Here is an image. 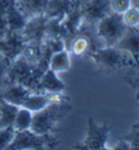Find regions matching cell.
Wrapping results in <instances>:
<instances>
[{"instance_id": "cell-9", "label": "cell", "mask_w": 139, "mask_h": 150, "mask_svg": "<svg viewBox=\"0 0 139 150\" xmlns=\"http://www.w3.org/2000/svg\"><path fill=\"white\" fill-rule=\"evenodd\" d=\"M136 27H127V30L121 38L115 47L134 58L136 63L138 64V57H139V32L135 30Z\"/></svg>"}, {"instance_id": "cell-6", "label": "cell", "mask_w": 139, "mask_h": 150, "mask_svg": "<svg viewBox=\"0 0 139 150\" xmlns=\"http://www.w3.org/2000/svg\"><path fill=\"white\" fill-rule=\"evenodd\" d=\"M84 21L96 23L111 13L109 0H88L79 8Z\"/></svg>"}, {"instance_id": "cell-11", "label": "cell", "mask_w": 139, "mask_h": 150, "mask_svg": "<svg viewBox=\"0 0 139 150\" xmlns=\"http://www.w3.org/2000/svg\"><path fill=\"white\" fill-rule=\"evenodd\" d=\"M7 21L9 33H21L28 20L19 11L14 0H10L7 6Z\"/></svg>"}, {"instance_id": "cell-19", "label": "cell", "mask_w": 139, "mask_h": 150, "mask_svg": "<svg viewBox=\"0 0 139 150\" xmlns=\"http://www.w3.org/2000/svg\"><path fill=\"white\" fill-rule=\"evenodd\" d=\"M16 131L13 126L0 128V149H8L14 138Z\"/></svg>"}, {"instance_id": "cell-20", "label": "cell", "mask_w": 139, "mask_h": 150, "mask_svg": "<svg viewBox=\"0 0 139 150\" xmlns=\"http://www.w3.org/2000/svg\"><path fill=\"white\" fill-rule=\"evenodd\" d=\"M109 2L111 11L119 14H123L132 7L131 0H109Z\"/></svg>"}, {"instance_id": "cell-10", "label": "cell", "mask_w": 139, "mask_h": 150, "mask_svg": "<svg viewBox=\"0 0 139 150\" xmlns=\"http://www.w3.org/2000/svg\"><path fill=\"white\" fill-rule=\"evenodd\" d=\"M38 87H40L44 93H62L66 86L61 81L54 71L51 69H46L38 79Z\"/></svg>"}, {"instance_id": "cell-7", "label": "cell", "mask_w": 139, "mask_h": 150, "mask_svg": "<svg viewBox=\"0 0 139 150\" xmlns=\"http://www.w3.org/2000/svg\"><path fill=\"white\" fill-rule=\"evenodd\" d=\"M30 94H33V91L24 84L13 83V84H9L0 93V98L4 101L10 102L12 105L22 107L24 101L28 98Z\"/></svg>"}, {"instance_id": "cell-16", "label": "cell", "mask_w": 139, "mask_h": 150, "mask_svg": "<svg viewBox=\"0 0 139 150\" xmlns=\"http://www.w3.org/2000/svg\"><path fill=\"white\" fill-rule=\"evenodd\" d=\"M11 59L0 52V93L9 85L8 83V70L11 63Z\"/></svg>"}, {"instance_id": "cell-21", "label": "cell", "mask_w": 139, "mask_h": 150, "mask_svg": "<svg viewBox=\"0 0 139 150\" xmlns=\"http://www.w3.org/2000/svg\"><path fill=\"white\" fill-rule=\"evenodd\" d=\"M138 65H139V57H138Z\"/></svg>"}, {"instance_id": "cell-2", "label": "cell", "mask_w": 139, "mask_h": 150, "mask_svg": "<svg viewBox=\"0 0 139 150\" xmlns=\"http://www.w3.org/2000/svg\"><path fill=\"white\" fill-rule=\"evenodd\" d=\"M122 14L111 12L96 23V35L103 44V47H113L123 37L127 30Z\"/></svg>"}, {"instance_id": "cell-12", "label": "cell", "mask_w": 139, "mask_h": 150, "mask_svg": "<svg viewBox=\"0 0 139 150\" xmlns=\"http://www.w3.org/2000/svg\"><path fill=\"white\" fill-rule=\"evenodd\" d=\"M48 68L51 69L56 73L68 71L71 68L70 52L66 49H62L60 51L51 53L48 61Z\"/></svg>"}, {"instance_id": "cell-8", "label": "cell", "mask_w": 139, "mask_h": 150, "mask_svg": "<svg viewBox=\"0 0 139 150\" xmlns=\"http://www.w3.org/2000/svg\"><path fill=\"white\" fill-rule=\"evenodd\" d=\"M50 0H14L19 11L27 20L45 15Z\"/></svg>"}, {"instance_id": "cell-18", "label": "cell", "mask_w": 139, "mask_h": 150, "mask_svg": "<svg viewBox=\"0 0 139 150\" xmlns=\"http://www.w3.org/2000/svg\"><path fill=\"white\" fill-rule=\"evenodd\" d=\"M123 21L128 27L139 26V8L131 7L127 11L122 14Z\"/></svg>"}, {"instance_id": "cell-14", "label": "cell", "mask_w": 139, "mask_h": 150, "mask_svg": "<svg viewBox=\"0 0 139 150\" xmlns=\"http://www.w3.org/2000/svg\"><path fill=\"white\" fill-rule=\"evenodd\" d=\"M89 38L85 35H77L71 38V41L68 44V48L66 49L68 52L74 56H82L89 48Z\"/></svg>"}, {"instance_id": "cell-15", "label": "cell", "mask_w": 139, "mask_h": 150, "mask_svg": "<svg viewBox=\"0 0 139 150\" xmlns=\"http://www.w3.org/2000/svg\"><path fill=\"white\" fill-rule=\"evenodd\" d=\"M32 120H33V112L26 108L20 107L13 122V127L16 132L30 129Z\"/></svg>"}, {"instance_id": "cell-17", "label": "cell", "mask_w": 139, "mask_h": 150, "mask_svg": "<svg viewBox=\"0 0 139 150\" xmlns=\"http://www.w3.org/2000/svg\"><path fill=\"white\" fill-rule=\"evenodd\" d=\"M10 0H0V39H4L10 34L7 21V6Z\"/></svg>"}, {"instance_id": "cell-4", "label": "cell", "mask_w": 139, "mask_h": 150, "mask_svg": "<svg viewBox=\"0 0 139 150\" xmlns=\"http://www.w3.org/2000/svg\"><path fill=\"white\" fill-rule=\"evenodd\" d=\"M49 139L50 134L39 135L30 129L19 131L15 133L14 138L8 149H46L50 147Z\"/></svg>"}, {"instance_id": "cell-13", "label": "cell", "mask_w": 139, "mask_h": 150, "mask_svg": "<svg viewBox=\"0 0 139 150\" xmlns=\"http://www.w3.org/2000/svg\"><path fill=\"white\" fill-rule=\"evenodd\" d=\"M20 107L7 102L0 98V128L13 126V122Z\"/></svg>"}, {"instance_id": "cell-5", "label": "cell", "mask_w": 139, "mask_h": 150, "mask_svg": "<svg viewBox=\"0 0 139 150\" xmlns=\"http://www.w3.org/2000/svg\"><path fill=\"white\" fill-rule=\"evenodd\" d=\"M109 131L110 127L107 124L97 125L92 119H89L88 132L82 147L86 149H107Z\"/></svg>"}, {"instance_id": "cell-3", "label": "cell", "mask_w": 139, "mask_h": 150, "mask_svg": "<svg viewBox=\"0 0 139 150\" xmlns=\"http://www.w3.org/2000/svg\"><path fill=\"white\" fill-rule=\"evenodd\" d=\"M90 58L96 63L102 65L103 68L110 69H120L125 65L133 64L136 61L134 60L131 54L125 52L123 50L113 47H101L96 49L90 54ZM137 64V63H136Z\"/></svg>"}, {"instance_id": "cell-1", "label": "cell", "mask_w": 139, "mask_h": 150, "mask_svg": "<svg viewBox=\"0 0 139 150\" xmlns=\"http://www.w3.org/2000/svg\"><path fill=\"white\" fill-rule=\"evenodd\" d=\"M66 102H53L44 109L33 113V120L30 124V131L39 135H48L53 131L62 116L68 112Z\"/></svg>"}, {"instance_id": "cell-22", "label": "cell", "mask_w": 139, "mask_h": 150, "mask_svg": "<svg viewBox=\"0 0 139 150\" xmlns=\"http://www.w3.org/2000/svg\"><path fill=\"white\" fill-rule=\"evenodd\" d=\"M138 8H139V7H138Z\"/></svg>"}]
</instances>
